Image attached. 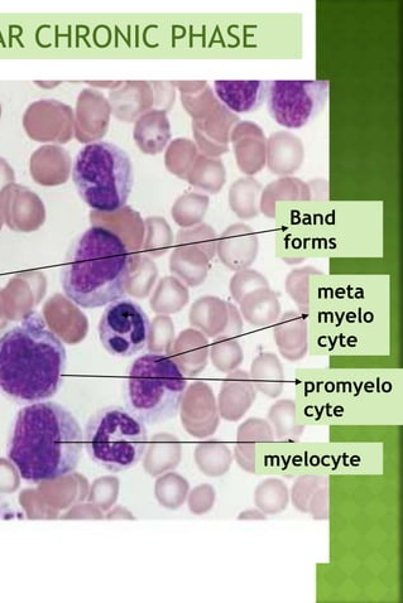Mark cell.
<instances>
[{
	"mask_svg": "<svg viewBox=\"0 0 403 603\" xmlns=\"http://www.w3.org/2000/svg\"><path fill=\"white\" fill-rule=\"evenodd\" d=\"M83 448L78 419L59 403L46 400L19 410L7 456L23 480L42 484L73 474Z\"/></svg>",
	"mask_w": 403,
	"mask_h": 603,
	"instance_id": "6da1fadb",
	"label": "cell"
},
{
	"mask_svg": "<svg viewBox=\"0 0 403 603\" xmlns=\"http://www.w3.org/2000/svg\"><path fill=\"white\" fill-rule=\"evenodd\" d=\"M64 342L36 313L0 336V393L17 404L46 402L66 370Z\"/></svg>",
	"mask_w": 403,
	"mask_h": 603,
	"instance_id": "7a4b0ae2",
	"label": "cell"
},
{
	"mask_svg": "<svg viewBox=\"0 0 403 603\" xmlns=\"http://www.w3.org/2000/svg\"><path fill=\"white\" fill-rule=\"evenodd\" d=\"M133 263L131 250L114 231L93 225L71 245L61 270L65 296L93 310L126 296Z\"/></svg>",
	"mask_w": 403,
	"mask_h": 603,
	"instance_id": "3957f363",
	"label": "cell"
},
{
	"mask_svg": "<svg viewBox=\"0 0 403 603\" xmlns=\"http://www.w3.org/2000/svg\"><path fill=\"white\" fill-rule=\"evenodd\" d=\"M186 389L179 364L169 355L150 352L129 368L124 399L129 412L143 423L158 424L177 416Z\"/></svg>",
	"mask_w": 403,
	"mask_h": 603,
	"instance_id": "277c9868",
	"label": "cell"
},
{
	"mask_svg": "<svg viewBox=\"0 0 403 603\" xmlns=\"http://www.w3.org/2000/svg\"><path fill=\"white\" fill-rule=\"evenodd\" d=\"M71 172L81 199L94 212L113 214L126 207L134 176L131 158L122 148L108 142L86 144Z\"/></svg>",
	"mask_w": 403,
	"mask_h": 603,
	"instance_id": "5b68a950",
	"label": "cell"
},
{
	"mask_svg": "<svg viewBox=\"0 0 403 603\" xmlns=\"http://www.w3.org/2000/svg\"><path fill=\"white\" fill-rule=\"evenodd\" d=\"M148 443L146 424L123 407L100 409L86 423V453L91 461L110 472L136 466L146 455Z\"/></svg>",
	"mask_w": 403,
	"mask_h": 603,
	"instance_id": "8992f818",
	"label": "cell"
},
{
	"mask_svg": "<svg viewBox=\"0 0 403 603\" xmlns=\"http://www.w3.org/2000/svg\"><path fill=\"white\" fill-rule=\"evenodd\" d=\"M329 98V81H270L267 108L281 127L299 129L318 117Z\"/></svg>",
	"mask_w": 403,
	"mask_h": 603,
	"instance_id": "52a82bcc",
	"label": "cell"
},
{
	"mask_svg": "<svg viewBox=\"0 0 403 603\" xmlns=\"http://www.w3.org/2000/svg\"><path fill=\"white\" fill-rule=\"evenodd\" d=\"M150 334V318L132 299L109 303L100 318V342L110 355L118 358H131L145 350Z\"/></svg>",
	"mask_w": 403,
	"mask_h": 603,
	"instance_id": "ba28073f",
	"label": "cell"
},
{
	"mask_svg": "<svg viewBox=\"0 0 403 603\" xmlns=\"http://www.w3.org/2000/svg\"><path fill=\"white\" fill-rule=\"evenodd\" d=\"M23 128L32 141L65 144L74 138V109L55 99L37 100L23 114Z\"/></svg>",
	"mask_w": 403,
	"mask_h": 603,
	"instance_id": "9c48e42d",
	"label": "cell"
},
{
	"mask_svg": "<svg viewBox=\"0 0 403 603\" xmlns=\"http://www.w3.org/2000/svg\"><path fill=\"white\" fill-rule=\"evenodd\" d=\"M112 108L109 100L97 89H84L74 110V137L80 143L102 142L107 135Z\"/></svg>",
	"mask_w": 403,
	"mask_h": 603,
	"instance_id": "30bf717a",
	"label": "cell"
},
{
	"mask_svg": "<svg viewBox=\"0 0 403 603\" xmlns=\"http://www.w3.org/2000/svg\"><path fill=\"white\" fill-rule=\"evenodd\" d=\"M239 118L222 103L217 105L209 115L200 120H193L196 147L206 156L217 157L229 151L230 135H232Z\"/></svg>",
	"mask_w": 403,
	"mask_h": 603,
	"instance_id": "8fae6325",
	"label": "cell"
},
{
	"mask_svg": "<svg viewBox=\"0 0 403 603\" xmlns=\"http://www.w3.org/2000/svg\"><path fill=\"white\" fill-rule=\"evenodd\" d=\"M112 114L124 123H136L143 114L153 109V90L148 81H122L110 91Z\"/></svg>",
	"mask_w": 403,
	"mask_h": 603,
	"instance_id": "7c38bea8",
	"label": "cell"
},
{
	"mask_svg": "<svg viewBox=\"0 0 403 603\" xmlns=\"http://www.w3.org/2000/svg\"><path fill=\"white\" fill-rule=\"evenodd\" d=\"M268 86L270 81H215L214 94L230 112L248 114L265 103Z\"/></svg>",
	"mask_w": 403,
	"mask_h": 603,
	"instance_id": "4fadbf2b",
	"label": "cell"
},
{
	"mask_svg": "<svg viewBox=\"0 0 403 603\" xmlns=\"http://www.w3.org/2000/svg\"><path fill=\"white\" fill-rule=\"evenodd\" d=\"M230 142L234 144L238 166L246 175H256L265 167L266 139L258 125L238 123L230 135Z\"/></svg>",
	"mask_w": 403,
	"mask_h": 603,
	"instance_id": "5bb4252c",
	"label": "cell"
},
{
	"mask_svg": "<svg viewBox=\"0 0 403 603\" xmlns=\"http://www.w3.org/2000/svg\"><path fill=\"white\" fill-rule=\"evenodd\" d=\"M258 236L248 225L237 224L225 231L219 243L223 263L233 270L248 269L258 254Z\"/></svg>",
	"mask_w": 403,
	"mask_h": 603,
	"instance_id": "9a60e30c",
	"label": "cell"
},
{
	"mask_svg": "<svg viewBox=\"0 0 403 603\" xmlns=\"http://www.w3.org/2000/svg\"><path fill=\"white\" fill-rule=\"evenodd\" d=\"M304 144L289 132L272 134L266 144V162L275 175H292L304 162Z\"/></svg>",
	"mask_w": 403,
	"mask_h": 603,
	"instance_id": "2e32d148",
	"label": "cell"
},
{
	"mask_svg": "<svg viewBox=\"0 0 403 603\" xmlns=\"http://www.w3.org/2000/svg\"><path fill=\"white\" fill-rule=\"evenodd\" d=\"M171 124L167 113L152 109L134 124L133 138L142 153L156 156L165 151L171 141Z\"/></svg>",
	"mask_w": 403,
	"mask_h": 603,
	"instance_id": "e0dca14e",
	"label": "cell"
},
{
	"mask_svg": "<svg viewBox=\"0 0 403 603\" xmlns=\"http://www.w3.org/2000/svg\"><path fill=\"white\" fill-rule=\"evenodd\" d=\"M8 224L19 231H31L42 223L43 206L40 200L22 187L9 188L4 196Z\"/></svg>",
	"mask_w": 403,
	"mask_h": 603,
	"instance_id": "ac0fdd59",
	"label": "cell"
},
{
	"mask_svg": "<svg viewBox=\"0 0 403 603\" xmlns=\"http://www.w3.org/2000/svg\"><path fill=\"white\" fill-rule=\"evenodd\" d=\"M275 340L283 358L299 361L307 352V321L301 313L286 312L278 318Z\"/></svg>",
	"mask_w": 403,
	"mask_h": 603,
	"instance_id": "d6986e66",
	"label": "cell"
},
{
	"mask_svg": "<svg viewBox=\"0 0 403 603\" xmlns=\"http://www.w3.org/2000/svg\"><path fill=\"white\" fill-rule=\"evenodd\" d=\"M71 168L69 153L57 144H46L38 148L31 158L32 176L40 183L52 185L67 177Z\"/></svg>",
	"mask_w": 403,
	"mask_h": 603,
	"instance_id": "ffe728a7",
	"label": "cell"
},
{
	"mask_svg": "<svg viewBox=\"0 0 403 603\" xmlns=\"http://www.w3.org/2000/svg\"><path fill=\"white\" fill-rule=\"evenodd\" d=\"M257 389L247 371H237L225 383L222 392V409L229 421H239L251 409Z\"/></svg>",
	"mask_w": 403,
	"mask_h": 603,
	"instance_id": "44dd1931",
	"label": "cell"
},
{
	"mask_svg": "<svg viewBox=\"0 0 403 603\" xmlns=\"http://www.w3.org/2000/svg\"><path fill=\"white\" fill-rule=\"evenodd\" d=\"M275 433L271 424L259 418H251L238 431L235 458L238 465L249 474H256V446L258 442H273Z\"/></svg>",
	"mask_w": 403,
	"mask_h": 603,
	"instance_id": "7402d4cb",
	"label": "cell"
},
{
	"mask_svg": "<svg viewBox=\"0 0 403 603\" xmlns=\"http://www.w3.org/2000/svg\"><path fill=\"white\" fill-rule=\"evenodd\" d=\"M244 320L253 327H266L276 323L281 315V305L271 288H259L241 299Z\"/></svg>",
	"mask_w": 403,
	"mask_h": 603,
	"instance_id": "603a6c76",
	"label": "cell"
},
{
	"mask_svg": "<svg viewBox=\"0 0 403 603\" xmlns=\"http://www.w3.org/2000/svg\"><path fill=\"white\" fill-rule=\"evenodd\" d=\"M249 376L254 387L267 397L278 398L285 388L283 366L272 352H262L253 360Z\"/></svg>",
	"mask_w": 403,
	"mask_h": 603,
	"instance_id": "cb8c5ba5",
	"label": "cell"
},
{
	"mask_svg": "<svg viewBox=\"0 0 403 603\" xmlns=\"http://www.w3.org/2000/svg\"><path fill=\"white\" fill-rule=\"evenodd\" d=\"M261 192V183L252 177L241 178L234 183L230 188L229 202L239 219L251 220L258 216L261 211V202H259Z\"/></svg>",
	"mask_w": 403,
	"mask_h": 603,
	"instance_id": "d4e9b609",
	"label": "cell"
},
{
	"mask_svg": "<svg viewBox=\"0 0 403 603\" xmlns=\"http://www.w3.org/2000/svg\"><path fill=\"white\" fill-rule=\"evenodd\" d=\"M268 419L278 441H299L304 433V427L297 423L294 400H278L268 412Z\"/></svg>",
	"mask_w": 403,
	"mask_h": 603,
	"instance_id": "484cf974",
	"label": "cell"
},
{
	"mask_svg": "<svg viewBox=\"0 0 403 603\" xmlns=\"http://www.w3.org/2000/svg\"><path fill=\"white\" fill-rule=\"evenodd\" d=\"M283 191L278 183H271L263 192L261 200V211L267 217L276 216L277 201H310V188L297 178H282Z\"/></svg>",
	"mask_w": 403,
	"mask_h": 603,
	"instance_id": "4316f807",
	"label": "cell"
},
{
	"mask_svg": "<svg viewBox=\"0 0 403 603\" xmlns=\"http://www.w3.org/2000/svg\"><path fill=\"white\" fill-rule=\"evenodd\" d=\"M289 503V487L280 479L262 481L254 491V504L263 514H280L286 510Z\"/></svg>",
	"mask_w": 403,
	"mask_h": 603,
	"instance_id": "83f0119b",
	"label": "cell"
},
{
	"mask_svg": "<svg viewBox=\"0 0 403 603\" xmlns=\"http://www.w3.org/2000/svg\"><path fill=\"white\" fill-rule=\"evenodd\" d=\"M193 171L195 177L190 182L206 188L211 194H217L225 183V168L220 159L200 156L195 161Z\"/></svg>",
	"mask_w": 403,
	"mask_h": 603,
	"instance_id": "f1b7e54d",
	"label": "cell"
},
{
	"mask_svg": "<svg viewBox=\"0 0 403 603\" xmlns=\"http://www.w3.org/2000/svg\"><path fill=\"white\" fill-rule=\"evenodd\" d=\"M329 485V479L326 476L307 474L302 475L296 480L294 486H292V503L297 510L301 513L309 514V508L311 503L323 489L324 486Z\"/></svg>",
	"mask_w": 403,
	"mask_h": 603,
	"instance_id": "f546056e",
	"label": "cell"
},
{
	"mask_svg": "<svg viewBox=\"0 0 403 603\" xmlns=\"http://www.w3.org/2000/svg\"><path fill=\"white\" fill-rule=\"evenodd\" d=\"M196 156H198L196 144L191 142L190 139L179 138L167 148L166 164L171 172L182 176L190 164L195 161Z\"/></svg>",
	"mask_w": 403,
	"mask_h": 603,
	"instance_id": "4dcf8cb0",
	"label": "cell"
},
{
	"mask_svg": "<svg viewBox=\"0 0 403 603\" xmlns=\"http://www.w3.org/2000/svg\"><path fill=\"white\" fill-rule=\"evenodd\" d=\"M311 274L321 273L314 268H305L295 270L287 278V292L295 299L302 313H307V306H309V282H307V279H309Z\"/></svg>",
	"mask_w": 403,
	"mask_h": 603,
	"instance_id": "1f68e13d",
	"label": "cell"
},
{
	"mask_svg": "<svg viewBox=\"0 0 403 603\" xmlns=\"http://www.w3.org/2000/svg\"><path fill=\"white\" fill-rule=\"evenodd\" d=\"M230 288H232L234 298L238 302H241V299L247 293L256 291L259 288H270V283L257 270L243 269L235 274Z\"/></svg>",
	"mask_w": 403,
	"mask_h": 603,
	"instance_id": "d6a6232c",
	"label": "cell"
},
{
	"mask_svg": "<svg viewBox=\"0 0 403 603\" xmlns=\"http://www.w3.org/2000/svg\"><path fill=\"white\" fill-rule=\"evenodd\" d=\"M186 490V481L180 479L179 476H169L158 481V499L163 505L170 506V508L180 505L181 499L184 500Z\"/></svg>",
	"mask_w": 403,
	"mask_h": 603,
	"instance_id": "836d02e7",
	"label": "cell"
},
{
	"mask_svg": "<svg viewBox=\"0 0 403 603\" xmlns=\"http://www.w3.org/2000/svg\"><path fill=\"white\" fill-rule=\"evenodd\" d=\"M153 90V109L169 112L175 104L176 90L172 82H151Z\"/></svg>",
	"mask_w": 403,
	"mask_h": 603,
	"instance_id": "e575fe53",
	"label": "cell"
},
{
	"mask_svg": "<svg viewBox=\"0 0 403 603\" xmlns=\"http://www.w3.org/2000/svg\"><path fill=\"white\" fill-rule=\"evenodd\" d=\"M224 354H220L217 364L222 370H233L243 363V350L235 340L225 342L222 347Z\"/></svg>",
	"mask_w": 403,
	"mask_h": 603,
	"instance_id": "d590c367",
	"label": "cell"
},
{
	"mask_svg": "<svg viewBox=\"0 0 403 603\" xmlns=\"http://www.w3.org/2000/svg\"><path fill=\"white\" fill-rule=\"evenodd\" d=\"M122 81H105V82H99V81H94V82H88V85L91 86V88L93 89H107V90H114L117 89L118 86H121Z\"/></svg>",
	"mask_w": 403,
	"mask_h": 603,
	"instance_id": "8d00e7d4",
	"label": "cell"
},
{
	"mask_svg": "<svg viewBox=\"0 0 403 603\" xmlns=\"http://www.w3.org/2000/svg\"><path fill=\"white\" fill-rule=\"evenodd\" d=\"M12 177L11 167L8 166V163L3 158H0V182L12 180Z\"/></svg>",
	"mask_w": 403,
	"mask_h": 603,
	"instance_id": "74e56055",
	"label": "cell"
},
{
	"mask_svg": "<svg viewBox=\"0 0 403 603\" xmlns=\"http://www.w3.org/2000/svg\"><path fill=\"white\" fill-rule=\"evenodd\" d=\"M266 515L262 513L261 510H247L244 511V513H242L241 516H239V519H246V520H259V519H265Z\"/></svg>",
	"mask_w": 403,
	"mask_h": 603,
	"instance_id": "f35d334b",
	"label": "cell"
},
{
	"mask_svg": "<svg viewBox=\"0 0 403 603\" xmlns=\"http://www.w3.org/2000/svg\"><path fill=\"white\" fill-rule=\"evenodd\" d=\"M35 85L40 86V88L42 89H54L57 88V86L61 85V82H57V81H37L35 82Z\"/></svg>",
	"mask_w": 403,
	"mask_h": 603,
	"instance_id": "ab89813d",
	"label": "cell"
},
{
	"mask_svg": "<svg viewBox=\"0 0 403 603\" xmlns=\"http://www.w3.org/2000/svg\"><path fill=\"white\" fill-rule=\"evenodd\" d=\"M2 114H3V109H2V104H0V120H2Z\"/></svg>",
	"mask_w": 403,
	"mask_h": 603,
	"instance_id": "60d3db41",
	"label": "cell"
}]
</instances>
